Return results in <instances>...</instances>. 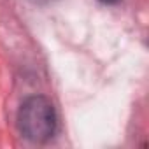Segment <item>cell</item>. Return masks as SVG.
I'll use <instances>...</instances> for the list:
<instances>
[{
    "mask_svg": "<svg viewBox=\"0 0 149 149\" xmlns=\"http://www.w3.org/2000/svg\"><path fill=\"white\" fill-rule=\"evenodd\" d=\"M102 4H107V6H114V4H118L119 0H100Z\"/></svg>",
    "mask_w": 149,
    "mask_h": 149,
    "instance_id": "obj_2",
    "label": "cell"
},
{
    "mask_svg": "<svg viewBox=\"0 0 149 149\" xmlns=\"http://www.w3.org/2000/svg\"><path fill=\"white\" fill-rule=\"evenodd\" d=\"M35 4H47V2H51V0H33Z\"/></svg>",
    "mask_w": 149,
    "mask_h": 149,
    "instance_id": "obj_3",
    "label": "cell"
},
{
    "mask_svg": "<svg viewBox=\"0 0 149 149\" xmlns=\"http://www.w3.org/2000/svg\"><path fill=\"white\" fill-rule=\"evenodd\" d=\"M19 132L32 142H46L56 132V112L53 104L40 95L26 98L18 112Z\"/></svg>",
    "mask_w": 149,
    "mask_h": 149,
    "instance_id": "obj_1",
    "label": "cell"
}]
</instances>
